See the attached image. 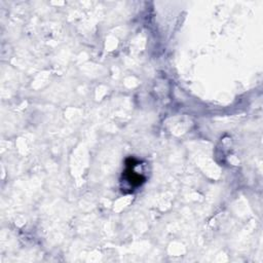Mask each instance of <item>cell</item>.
Returning a JSON list of instances; mask_svg holds the SVG:
<instances>
[{"label":"cell","instance_id":"6da1fadb","mask_svg":"<svg viewBox=\"0 0 263 263\" xmlns=\"http://www.w3.org/2000/svg\"><path fill=\"white\" fill-rule=\"evenodd\" d=\"M131 161H132L131 164L128 163V168L125 172V177H126L127 182H129V184L131 185V188H136L144 182L145 178L134 171V168L136 166L134 159L131 158Z\"/></svg>","mask_w":263,"mask_h":263}]
</instances>
